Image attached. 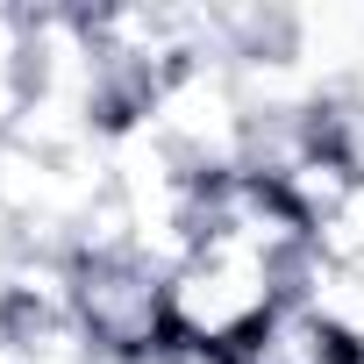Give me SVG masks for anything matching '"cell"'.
Instances as JSON below:
<instances>
[{"instance_id": "277c9868", "label": "cell", "mask_w": 364, "mask_h": 364, "mask_svg": "<svg viewBox=\"0 0 364 364\" xmlns=\"http://www.w3.org/2000/svg\"><path fill=\"white\" fill-rule=\"evenodd\" d=\"M29 72H0V136H15V122L29 114Z\"/></svg>"}, {"instance_id": "3957f363", "label": "cell", "mask_w": 364, "mask_h": 364, "mask_svg": "<svg viewBox=\"0 0 364 364\" xmlns=\"http://www.w3.org/2000/svg\"><path fill=\"white\" fill-rule=\"evenodd\" d=\"M0 72H29V8H0Z\"/></svg>"}, {"instance_id": "6da1fadb", "label": "cell", "mask_w": 364, "mask_h": 364, "mask_svg": "<svg viewBox=\"0 0 364 364\" xmlns=\"http://www.w3.org/2000/svg\"><path fill=\"white\" fill-rule=\"evenodd\" d=\"M164 307H171L178 343H215V350L243 357L257 343V328L286 307V272L229 236H200L193 264H178L164 279Z\"/></svg>"}, {"instance_id": "8992f818", "label": "cell", "mask_w": 364, "mask_h": 364, "mask_svg": "<svg viewBox=\"0 0 364 364\" xmlns=\"http://www.w3.org/2000/svg\"><path fill=\"white\" fill-rule=\"evenodd\" d=\"M0 150H8V136H0Z\"/></svg>"}, {"instance_id": "7a4b0ae2", "label": "cell", "mask_w": 364, "mask_h": 364, "mask_svg": "<svg viewBox=\"0 0 364 364\" xmlns=\"http://www.w3.org/2000/svg\"><path fill=\"white\" fill-rule=\"evenodd\" d=\"M79 321L100 343V357H129V364H157L171 350V307H164V279L143 272L136 257L122 264H79Z\"/></svg>"}, {"instance_id": "5b68a950", "label": "cell", "mask_w": 364, "mask_h": 364, "mask_svg": "<svg viewBox=\"0 0 364 364\" xmlns=\"http://www.w3.org/2000/svg\"><path fill=\"white\" fill-rule=\"evenodd\" d=\"M15 257H22V229L0 215V279H8V264H15Z\"/></svg>"}]
</instances>
